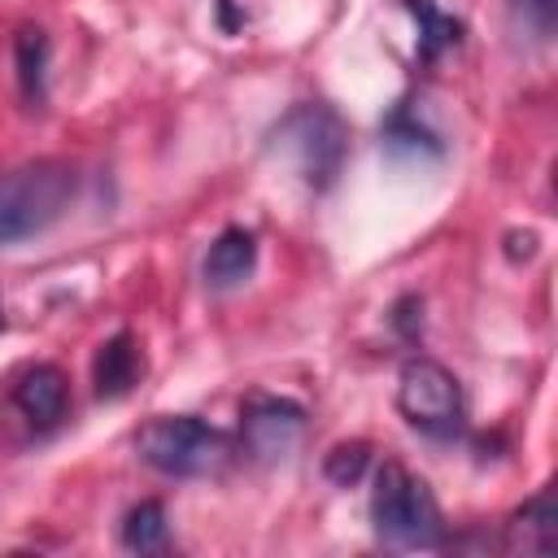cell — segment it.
I'll return each instance as SVG.
<instances>
[{
	"mask_svg": "<svg viewBox=\"0 0 558 558\" xmlns=\"http://www.w3.org/2000/svg\"><path fill=\"white\" fill-rule=\"evenodd\" d=\"M144 375V357L135 349V336L131 331H118L109 336L100 349H96V362H92V384H96V397L100 401H118L126 397Z\"/></svg>",
	"mask_w": 558,
	"mask_h": 558,
	"instance_id": "9",
	"label": "cell"
},
{
	"mask_svg": "<svg viewBox=\"0 0 558 558\" xmlns=\"http://www.w3.org/2000/svg\"><path fill=\"white\" fill-rule=\"evenodd\" d=\"M371 523H375V536L392 549H440L445 545V523H440V506L432 488L392 458L375 471Z\"/></svg>",
	"mask_w": 558,
	"mask_h": 558,
	"instance_id": "2",
	"label": "cell"
},
{
	"mask_svg": "<svg viewBox=\"0 0 558 558\" xmlns=\"http://www.w3.org/2000/svg\"><path fill=\"white\" fill-rule=\"evenodd\" d=\"M122 545L131 554H153L166 545L170 536V523H166V506L161 501H135L126 514H122Z\"/></svg>",
	"mask_w": 558,
	"mask_h": 558,
	"instance_id": "12",
	"label": "cell"
},
{
	"mask_svg": "<svg viewBox=\"0 0 558 558\" xmlns=\"http://www.w3.org/2000/svg\"><path fill=\"white\" fill-rule=\"evenodd\" d=\"M65 401H70L65 375H61L52 362L31 366V371L13 384V405H17L22 418H26L31 427H39V432H48V427H57V423L65 418Z\"/></svg>",
	"mask_w": 558,
	"mask_h": 558,
	"instance_id": "7",
	"label": "cell"
},
{
	"mask_svg": "<svg viewBox=\"0 0 558 558\" xmlns=\"http://www.w3.org/2000/svg\"><path fill=\"white\" fill-rule=\"evenodd\" d=\"M501 549L510 554H554L558 549V510H554V488L532 493L506 523Z\"/></svg>",
	"mask_w": 558,
	"mask_h": 558,
	"instance_id": "8",
	"label": "cell"
},
{
	"mask_svg": "<svg viewBox=\"0 0 558 558\" xmlns=\"http://www.w3.org/2000/svg\"><path fill=\"white\" fill-rule=\"evenodd\" d=\"M135 453L161 475L192 480V475H214L231 462V436L192 414H157L140 427Z\"/></svg>",
	"mask_w": 558,
	"mask_h": 558,
	"instance_id": "3",
	"label": "cell"
},
{
	"mask_svg": "<svg viewBox=\"0 0 558 558\" xmlns=\"http://www.w3.org/2000/svg\"><path fill=\"white\" fill-rule=\"evenodd\" d=\"M13 52H17V83H22V96H26L31 105L44 100V78H48V39H44V31L22 26L17 39H13Z\"/></svg>",
	"mask_w": 558,
	"mask_h": 558,
	"instance_id": "13",
	"label": "cell"
},
{
	"mask_svg": "<svg viewBox=\"0 0 558 558\" xmlns=\"http://www.w3.org/2000/svg\"><path fill=\"white\" fill-rule=\"evenodd\" d=\"M397 410L405 414L410 427H418L423 436H453L462 427V384L453 379L449 366L432 362V357H410L397 375Z\"/></svg>",
	"mask_w": 558,
	"mask_h": 558,
	"instance_id": "4",
	"label": "cell"
},
{
	"mask_svg": "<svg viewBox=\"0 0 558 558\" xmlns=\"http://www.w3.org/2000/svg\"><path fill=\"white\" fill-rule=\"evenodd\" d=\"M253 266H257V235L244 227H227V231H218V240L205 253V283L235 288L253 275Z\"/></svg>",
	"mask_w": 558,
	"mask_h": 558,
	"instance_id": "10",
	"label": "cell"
},
{
	"mask_svg": "<svg viewBox=\"0 0 558 558\" xmlns=\"http://www.w3.org/2000/svg\"><path fill=\"white\" fill-rule=\"evenodd\" d=\"M510 13H514V22H527V26L545 39V35H554L558 0H510Z\"/></svg>",
	"mask_w": 558,
	"mask_h": 558,
	"instance_id": "16",
	"label": "cell"
},
{
	"mask_svg": "<svg viewBox=\"0 0 558 558\" xmlns=\"http://www.w3.org/2000/svg\"><path fill=\"white\" fill-rule=\"evenodd\" d=\"M279 135L296 153L301 179L310 187L323 192V187L336 183V174L344 166V153H349V135H344V122L327 105H301V109H292L279 122Z\"/></svg>",
	"mask_w": 558,
	"mask_h": 558,
	"instance_id": "5",
	"label": "cell"
},
{
	"mask_svg": "<svg viewBox=\"0 0 558 558\" xmlns=\"http://www.w3.org/2000/svg\"><path fill=\"white\" fill-rule=\"evenodd\" d=\"M384 144L388 148H427V153H440V144L418 126V122H410V109H397L388 122H384Z\"/></svg>",
	"mask_w": 558,
	"mask_h": 558,
	"instance_id": "15",
	"label": "cell"
},
{
	"mask_svg": "<svg viewBox=\"0 0 558 558\" xmlns=\"http://www.w3.org/2000/svg\"><path fill=\"white\" fill-rule=\"evenodd\" d=\"M305 432V410L288 397H248L244 405V418H240V440L253 458L262 462H275V458H288L296 449Z\"/></svg>",
	"mask_w": 558,
	"mask_h": 558,
	"instance_id": "6",
	"label": "cell"
},
{
	"mask_svg": "<svg viewBox=\"0 0 558 558\" xmlns=\"http://www.w3.org/2000/svg\"><path fill=\"white\" fill-rule=\"evenodd\" d=\"M0 331H4V310H0Z\"/></svg>",
	"mask_w": 558,
	"mask_h": 558,
	"instance_id": "18",
	"label": "cell"
},
{
	"mask_svg": "<svg viewBox=\"0 0 558 558\" xmlns=\"http://www.w3.org/2000/svg\"><path fill=\"white\" fill-rule=\"evenodd\" d=\"M414 310H423V301H418V296H401V301H397V310H392V327H401L410 340H414V336H418V327H423V318L414 323Z\"/></svg>",
	"mask_w": 558,
	"mask_h": 558,
	"instance_id": "17",
	"label": "cell"
},
{
	"mask_svg": "<svg viewBox=\"0 0 558 558\" xmlns=\"http://www.w3.org/2000/svg\"><path fill=\"white\" fill-rule=\"evenodd\" d=\"M74 192L78 170L61 157H39L0 174V248L48 231L70 209Z\"/></svg>",
	"mask_w": 558,
	"mask_h": 558,
	"instance_id": "1",
	"label": "cell"
},
{
	"mask_svg": "<svg viewBox=\"0 0 558 558\" xmlns=\"http://www.w3.org/2000/svg\"><path fill=\"white\" fill-rule=\"evenodd\" d=\"M366 466H371V445H366V440H344V445H336V449L323 458L327 480L340 484V488L357 484V480L366 475Z\"/></svg>",
	"mask_w": 558,
	"mask_h": 558,
	"instance_id": "14",
	"label": "cell"
},
{
	"mask_svg": "<svg viewBox=\"0 0 558 558\" xmlns=\"http://www.w3.org/2000/svg\"><path fill=\"white\" fill-rule=\"evenodd\" d=\"M405 9H410L414 22H418V61L432 65L440 52H449V48L462 44V22L449 17L436 0H405Z\"/></svg>",
	"mask_w": 558,
	"mask_h": 558,
	"instance_id": "11",
	"label": "cell"
}]
</instances>
